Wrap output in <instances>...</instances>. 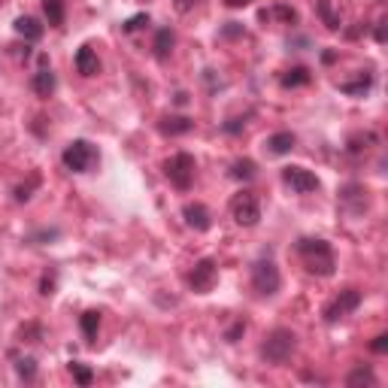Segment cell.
<instances>
[{
    "mask_svg": "<svg viewBox=\"0 0 388 388\" xmlns=\"http://www.w3.org/2000/svg\"><path fill=\"white\" fill-rule=\"evenodd\" d=\"M294 252L300 255L307 273H312V276L328 279V276L337 273V255H334V249H331L328 240H321V237H300L298 243H294Z\"/></svg>",
    "mask_w": 388,
    "mask_h": 388,
    "instance_id": "obj_1",
    "label": "cell"
},
{
    "mask_svg": "<svg viewBox=\"0 0 388 388\" xmlns=\"http://www.w3.org/2000/svg\"><path fill=\"white\" fill-rule=\"evenodd\" d=\"M294 352H298V334L291 328H273L261 343V358L273 367L289 364Z\"/></svg>",
    "mask_w": 388,
    "mask_h": 388,
    "instance_id": "obj_2",
    "label": "cell"
},
{
    "mask_svg": "<svg viewBox=\"0 0 388 388\" xmlns=\"http://www.w3.org/2000/svg\"><path fill=\"white\" fill-rule=\"evenodd\" d=\"M61 164L70 173H91L100 164V152H97V146L88 140H73V143H67V149L61 152Z\"/></svg>",
    "mask_w": 388,
    "mask_h": 388,
    "instance_id": "obj_3",
    "label": "cell"
},
{
    "mask_svg": "<svg viewBox=\"0 0 388 388\" xmlns=\"http://www.w3.org/2000/svg\"><path fill=\"white\" fill-rule=\"evenodd\" d=\"M252 289L258 298H276L282 289V273L273 258H258L252 264Z\"/></svg>",
    "mask_w": 388,
    "mask_h": 388,
    "instance_id": "obj_4",
    "label": "cell"
},
{
    "mask_svg": "<svg viewBox=\"0 0 388 388\" xmlns=\"http://www.w3.org/2000/svg\"><path fill=\"white\" fill-rule=\"evenodd\" d=\"M164 173L176 191H188L194 186V176H198V161L191 152H176L164 161Z\"/></svg>",
    "mask_w": 388,
    "mask_h": 388,
    "instance_id": "obj_5",
    "label": "cell"
},
{
    "mask_svg": "<svg viewBox=\"0 0 388 388\" xmlns=\"http://www.w3.org/2000/svg\"><path fill=\"white\" fill-rule=\"evenodd\" d=\"M230 216L240 228H255L258 221H261V200H258L255 191H237L234 198H230Z\"/></svg>",
    "mask_w": 388,
    "mask_h": 388,
    "instance_id": "obj_6",
    "label": "cell"
},
{
    "mask_svg": "<svg viewBox=\"0 0 388 388\" xmlns=\"http://www.w3.org/2000/svg\"><path fill=\"white\" fill-rule=\"evenodd\" d=\"M361 300H364V298H361V291H358V289H343V291H340L337 298L325 307V312H321V316H325L328 325H334V321L352 316V312L361 307Z\"/></svg>",
    "mask_w": 388,
    "mask_h": 388,
    "instance_id": "obj_7",
    "label": "cell"
},
{
    "mask_svg": "<svg viewBox=\"0 0 388 388\" xmlns=\"http://www.w3.org/2000/svg\"><path fill=\"white\" fill-rule=\"evenodd\" d=\"M282 182L289 186L294 194H312L321 188L319 176L307 167H298V164H289V167H282Z\"/></svg>",
    "mask_w": 388,
    "mask_h": 388,
    "instance_id": "obj_8",
    "label": "cell"
},
{
    "mask_svg": "<svg viewBox=\"0 0 388 388\" xmlns=\"http://www.w3.org/2000/svg\"><path fill=\"white\" fill-rule=\"evenodd\" d=\"M216 279H219V264L212 261V258H200V261H194L191 273H188V285H191V291L207 294V291H212Z\"/></svg>",
    "mask_w": 388,
    "mask_h": 388,
    "instance_id": "obj_9",
    "label": "cell"
},
{
    "mask_svg": "<svg viewBox=\"0 0 388 388\" xmlns=\"http://www.w3.org/2000/svg\"><path fill=\"white\" fill-rule=\"evenodd\" d=\"M55 88H58V76H55V70L49 67V64H43V67L31 76V91H34L36 97L49 100L55 95Z\"/></svg>",
    "mask_w": 388,
    "mask_h": 388,
    "instance_id": "obj_10",
    "label": "cell"
},
{
    "mask_svg": "<svg viewBox=\"0 0 388 388\" xmlns=\"http://www.w3.org/2000/svg\"><path fill=\"white\" fill-rule=\"evenodd\" d=\"M182 219H186V225L191 228V230H209L212 228V212L203 207V203H186V207H182Z\"/></svg>",
    "mask_w": 388,
    "mask_h": 388,
    "instance_id": "obj_11",
    "label": "cell"
},
{
    "mask_svg": "<svg viewBox=\"0 0 388 388\" xmlns=\"http://www.w3.org/2000/svg\"><path fill=\"white\" fill-rule=\"evenodd\" d=\"M73 64H76V73L79 76H97L100 73V58L95 52V46H79V52L73 55Z\"/></svg>",
    "mask_w": 388,
    "mask_h": 388,
    "instance_id": "obj_12",
    "label": "cell"
},
{
    "mask_svg": "<svg viewBox=\"0 0 388 388\" xmlns=\"http://www.w3.org/2000/svg\"><path fill=\"white\" fill-rule=\"evenodd\" d=\"M340 203H343V207H349L358 216V212L367 209V188L358 186V182H349V186L340 188Z\"/></svg>",
    "mask_w": 388,
    "mask_h": 388,
    "instance_id": "obj_13",
    "label": "cell"
},
{
    "mask_svg": "<svg viewBox=\"0 0 388 388\" xmlns=\"http://www.w3.org/2000/svg\"><path fill=\"white\" fill-rule=\"evenodd\" d=\"M173 46H176V34H173V27H158L152 36V55L158 61H167L173 55Z\"/></svg>",
    "mask_w": 388,
    "mask_h": 388,
    "instance_id": "obj_14",
    "label": "cell"
},
{
    "mask_svg": "<svg viewBox=\"0 0 388 388\" xmlns=\"http://www.w3.org/2000/svg\"><path fill=\"white\" fill-rule=\"evenodd\" d=\"M294 146H298V137H294L291 131H276L264 140V149L270 155H289Z\"/></svg>",
    "mask_w": 388,
    "mask_h": 388,
    "instance_id": "obj_15",
    "label": "cell"
},
{
    "mask_svg": "<svg viewBox=\"0 0 388 388\" xmlns=\"http://www.w3.org/2000/svg\"><path fill=\"white\" fill-rule=\"evenodd\" d=\"M158 131L164 137H182V134L194 131V122H191L188 116H164L161 122H158Z\"/></svg>",
    "mask_w": 388,
    "mask_h": 388,
    "instance_id": "obj_16",
    "label": "cell"
},
{
    "mask_svg": "<svg viewBox=\"0 0 388 388\" xmlns=\"http://www.w3.org/2000/svg\"><path fill=\"white\" fill-rule=\"evenodd\" d=\"M13 27H15V34L22 36V40H27V43H36V40H40V36L46 34V27L36 22L34 15H18Z\"/></svg>",
    "mask_w": 388,
    "mask_h": 388,
    "instance_id": "obj_17",
    "label": "cell"
},
{
    "mask_svg": "<svg viewBox=\"0 0 388 388\" xmlns=\"http://www.w3.org/2000/svg\"><path fill=\"white\" fill-rule=\"evenodd\" d=\"M310 82H312V73L298 64V67H291V70L282 73L279 85H282V88H300V85H310Z\"/></svg>",
    "mask_w": 388,
    "mask_h": 388,
    "instance_id": "obj_18",
    "label": "cell"
},
{
    "mask_svg": "<svg viewBox=\"0 0 388 388\" xmlns=\"http://www.w3.org/2000/svg\"><path fill=\"white\" fill-rule=\"evenodd\" d=\"M43 13L52 27H61L64 18H67V4H64V0H43Z\"/></svg>",
    "mask_w": 388,
    "mask_h": 388,
    "instance_id": "obj_19",
    "label": "cell"
},
{
    "mask_svg": "<svg viewBox=\"0 0 388 388\" xmlns=\"http://www.w3.org/2000/svg\"><path fill=\"white\" fill-rule=\"evenodd\" d=\"M373 85V73H361L355 82H340V91L343 95H352V97H364Z\"/></svg>",
    "mask_w": 388,
    "mask_h": 388,
    "instance_id": "obj_20",
    "label": "cell"
},
{
    "mask_svg": "<svg viewBox=\"0 0 388 388\" xmlns=\"http://www.w3.org/2000/svg\"><path fill=\"white\" fill-rule=\"evenodd\" d=\"M79 331H82V337H85L88 343H95L97 331H100V312H95V310L82 312V316H79Z\"/></svg>",
    "mask_w": 388,
    "mask_h": 388,
    "instance_id": "obj_21",
    "label": "cell"
},
{
    "mask_svg": "<svg viewBox=\"0 0 388 388\" xmlns=\"http://www.w3.org/2000/svg\"><path fill=\"white\" fill-rule=\"evenodd\" d=\"M230 176L240 179V182H252L258 176V164L252 158H240V161L230 164Z\"/></svg>",
    "mask_w": 388,
    "mask_h": 388,
    "instance_id": "obj_22",
    "label": "cell"
},
{
    "mask_svg": "<svg viewBox=\"0 0 388 388\" xmlns=\"http://www.w3.org/2000/svg\"><path fill=\"white\" fill-rule=\"evenodd\" d=\"M270 18H282L285 25H298V13L285 4H276L270 9H261V22H270Z\"/></svg>",
    "mask_w": 388,
    "mask_h": 388,
    "instance_id": "obj_23",
    "label": "cell"
},
{
    "mask_svg": "<svg viewBox=\"0 0 388 388\" xmlns=\"http://www.w3.org/2000/svg\"><path fill=\"white\" fill-rule=\"evenodd\" d=\"M319 15H321V22H325L331 31H340L343 27V18H340L334 13V6H331V0H319Z\"/></svg>",
    "mask_w": 388,
    "mask_h": 388,
    "instance_id": "obj_24",
    "label": "cell"
},
{
    "mask_svg": "<svg viewBox=\"0 0 388 388\" xmlns=\"http://www.w3.org/2000/svg\"><path fill=\"white\" fill-rule=\"evenodd\" d=\"M346 385H376V373L370 370V367H355L352 373L346 376Z\"/></svg>",
    "mask_w": 388,
    "mask_h": 388,
    "instance_id": "obj_25",
    "label": "cell"
},
{
    "mask_svg": "<svg viewBox=\"0 0 388 388\" xmlns=\"http://www.w3.org/2000/svg\"><path fill=\"white\" fill-rule=\"evenodd\" d=\"M15 373L22 376L25 382H31L34 376H36V361H34V358H18V361H15Z\"/></svg>",
    "mask_w": 388,
    "mask_h": 388,
    "instance_id": "obj_26",
    "label": "cell"
},
{
    "mask_svg": "<svg viewBox=\"0 0 388 388\" xmlns=\"http://www.w3.org/2000/svg\"><path fill=\"white\" fill-rule=\"evenodd\" d=\"M70 373H73V380H76L79 385H91V380H95V373H91L85 364H79V361H70Z\"/></svg>",
    "mask_w": 388,
    "mask_h": 388,
    "instance_id": "obj_27",
    "label": "cell"
},
{
    "mask_svg": "<svg viewBox=\"0 0 388 388\" xmlns=\"http://www.w3.org/2000/svg\"><path fill=\"white\" fill-rule=\"evenodd\" d=\"M146 25H149V15L140 13V15H131V18H127V22L122 25V31H125V34H134V31H140V27H146Z\"/></svg>",
    "mask_w": 388,
    "mask_h": 388,
    "instance_id": "obj_28",
    "label": "cell"
},
{
    "mask_svg": "<svg viewBox=\"0 0 388 388\" xmlns=\"http://www.w3.org/2000/svg\"><path fill=\"white\" fill-rule=\"evenodd\" d=\"M40 186V176H31V182H27V186H18L15 188V200L18 203H25V200H31V191Z\"/></svg>",
    "mask_w": 388,
    "mask_h": 388,
    "instance_id": "obj_29",
    "label": "cell"
},
{
    "mask_svg": "<svg viewBox=\"0 0 388 388\" xmlns=\"http://www.w3.org/2000/svg\"><path fill=\"white\" fill-rule=\"evenodd\" d=\"M243 334H246V321L240 319V321H234V325H230V328L225 331V340H228V343H237V340L243 337Z\"/></svg>",
    "mask_w": 388,
    "mask_h": 388,
    "instance_id": "obj_30",
    "label": "cell"
},
{
    "mask_svg": "<svg viewBox=\"0 0 388 388\" xmlns=\"http://www.w3.org/2000/svg\"><path fill=\"white\" fill-rule=\"evenodd\" d=\"M370 352H376V355H385V352H388V334H376V337H373Z\"/></svg>",
    "mask_w": 388,
    "mask_h": 388,
    "instance_id": "obj_31",
    "label": "cell"
},
{
    "mask_svg": "<svg viewBox=\"0 0 388 388\" xmlns=\"http://www.w3.org/2000/svg\"><path fill=\"white\" fill-rule=\"evenodd\" d=\"M243 127H246V122H240V118H230V122L221 125V131H225V134H240Z\"/></svg>",
    "mask_w": 388,
    "mask_h": 388,
    "instance_id": "obj_32",
    "label": "cell"
},
{
    "mask_svg": "<svg viewBox=\"0 0 388 388\" xmlns=\"http://www.w3.org/2000/svg\"><path fill=\"white\" fill-rule=\"evenodd\" d=\"M225 36H243V25H237V22H228L225 25V31H221Z\"/></svg>",
    "mask_w": 388,
    "mask_h": 388,
    "instance_id": "obj_33",
    "label": "cell"
},
{
    "mask_svg": "<svg viewBox=\"0 0 388 388\" xmlns=\"http://www.w3.org/2000/svg\"><path fill=\"white\" fill-rule=\"evenodd\" d=\"M40 294H46V298H49V294H55V279H49V276H46V279L40 282Z\"/></svg>",
    "mask_w": 388,
    "mask_h": 388,
    "instance_id": "obj_34",
    "label": "cell"
},
{
    "mask_svg": "<svg viewBox=\"0 0 388 388\" xmlns=\"http://www.w3.org/2000/svg\"><path fill=\"white\" fill-rule=\"evenodd\" d=\"M191 6H198V0H176V9H179V13H188Z\"/></svg>",
    "mask_w": 388,
    "mask_h": 388,
    "instance_id": "obj_35",
    "label": "cell"
},
{
    "mask_svg": "<svg viewBox=\"0 0 388 388\" xmlns=\"http://www.w3.org/2000/svg\"><path fill=\"white\" fill-rule=\"evenodd\" d=\"M225 4H228L230 9H240V6H249V4H252V0H225Z\"/></svg>",
    "mask_w": 388,
    "mask_h": 388,
    "instance_id": "obj_36",
    "label": "cell"
},
{
    "mask_svg": "<svg viewBox=\"0 0 388 388\" xmlns=\"http://www.w3.org/2000/svg\"><path fill=\"white\" fill-rule=\"evenodd\" d=\"M176 104H179V106L188 104V95H186V91H179V95H176Z\"/></svg>",
    "mask_w": 388,
    "mask_h": 388,
    "instance_id": "obj_37",
    "label": "cell"
}]
</instances>
